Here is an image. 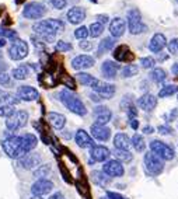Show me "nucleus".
I'll use <instances>...</instances> for the list:
<instances>
[{
    "mask_svg": "<svg viewBox=\"0 0 178 199\" xmlns=\"http://www.w3.org/2000/svg\"><path fill=\"white\" fill-rule=\"evenodd\" d=\"M14 112H16L14 105H1L0 107V117H3V118H9Z\"/></svg>",
    "mask_w": 178,
    "mask_h": 199,
    "instance_id": "a19ab883",
    "label": "nucleus"
},
{
    "mask_svg": "<svg viewBox=\"0 0 178 199\" xmlns=\"http://www.w3.org/2000/svg\"><path fill=\"white\" fill-rule=\"evenodd\" d=\"M171 72H173L175 76H178V62L173 65V67H171Z\"/></svg>",
    "mask_w": 178,
    "mask_h": 199,
    "instance_id": "bf43d9fd",
    "label": "nucleus"
},
{
    "mask_svg": "<svg viewBox=\"0 0 178 199\" xmlns=\"http://www.w3.org/2000/svg\"><path fill=\"white\" fill-rule=\"evenodd\" d=\"M1 147L7 156L10 158H21L25 153L22 151L21 147V136H16V135H11L9 137H6L1 142Z\"/></svg>",
    "mask_w": 178,
    "mask_h": 199,
    "instance_id": "7ed1b4c3",
    "label": "nucleus"
},
{
    "mask_svg": "<svg viewBox=\"0 0 178 199\" xmlns=\"http://www.w3.org/2000/svg\"><path fill=\"white\" fill-rule=\"evenodd\" d=\"M54 189V182L48 181V179H38L37 182L33 184L31 187V192L34 194V196H42V195L49 194Z\"/></svg>",
    "mask_w": 178,
    "mask_h": 199,
    "instance_id": "9b49d317",
    "label": "nucleus"
},
{
    "mask_svg": "<svg viewBox=\"0 0 178 199\" xmlns=\"http://www.w3.org/2000/svg\"><path fill=\"white\" fill-rule=\"evenodd\" d=\"M91 179H93V182L100 185V187H105L111 181V178L108 177V175H105L103 171H93Z\"/></svg>",
    "mask_w": 178,
    "mask_h": 199,
    "instance_id": "c756f323",
    "label": "nucleus"
},
{
    "mask_svg": "<svg viewBox=\"0 0 178 199\" xmlns=\"http://www.w3.org/2000/svg\"><path fill=\"white\" fill-rule=\"evenodd\" d=\"M137 72H139V69L136 65H128L122 69V76L124 77H132V76L137 75Z\"/></svg>",
    "mask_w": 178,
    "mask_h": 199,
    "instance_id": "ea45409f",
    "label": "nucleus"
},
{
    "mask_svg": "<svg viewBox=\"0 0 178 199\" xmlns=\"http://www.w3.org/2000/svg\"><path fill=\"white\" fill-rule=\"evenodd\" d=\"M72 43L69 42H65V41H58L56 43V51H59V52H69L72 51Z\"/></svg>",
    "mask_w": 178,
    "mask_h": 199,
    "instance_id": "37998d69",
    "label": "nucleus"
},
{
    "mask_svg": "<svg viewBox=\"0 0 178 199\" xmlns=\"http://www.w3.org/2000/svg\"><path fill=\"white\" fill-rule=\"evenodd\" d=\"M143 132L145 133H153V128L151 126H146L145 129H143Z\"/></svg>",
    "mask_w": 178,
    "mask_h": 199,
    "instance_id": "052dcab7",
    "label": "nucleus"
},
{
    "mask_svg": "<svg viewBox=\"0 0 178 199\" xmlns=\"http://www.w3.org/2000/svg\"><path fill=\"white\" fill-rule=\"evenodd\" d=\"M168 51H170V54H177L178 52V38H174L170 41L168 43Z\"/></svg>",
    "mask_w": 178,
    "mask_h": 199,
    "instance_id": "de8ad7c7",
    "label": "nucleus"
},
{
    "mask_svg": "<svg viewBox=\"0 0 178 199\" xmlns=\"http://www.w3.org/2000/svg\"><path fill=\"white\" fill-rule=\"evenodd\" d=\"M49 171H51V167L49 166H41L34 171V177L39 178V179H45V177L49 174Z\"/></svg>",
    "mask_w": 178,
    "mask_h": 199,
    "instance_id": "58836bf2",
    "label": "nucleus"
},
{
    "mask_svg": "<svg viewBox=\"0 0 178 199\" xmlns=\"http://www.w3.org/2000/svg\"><path fill=\"white\" fill-rule=\"evenodd\" d=\"M48 121L55 129H62L66 124V118L62 115V114H58V112H49L48 114Z\"/></svg>",
    "mask_w": 178,
    "mask_h": 199,
    "instance_id": "bb28decb",
    "label": "nucleus"
},
{
    "mask_svg": "<svg viewBox=\"0 0 178 199\" xmlns=\"http://www.w3.org/2000/svg\"><path fill=\"white\" fill-rule=\"evenodd\" d=\"M118 69H119L118 63H114L111 60H105L103 66H101V72H103V76L105 79H115Z\"/></svg>",
    "mask_w": 178,
    "mask_h": 199,
    "instance_id": "b1692460",
    "label": "nucleus"
},
{
    "mask_svg": "<svg viewBox=\"0 0 178 199\" xmlns=\"http://www.w3.org/2000/svg\"><path fill=\"white\" fill-rule=\"evenodd\" d=\"M103 33H104V25L100 24V22H93L91 25H90V28H88V34H90L93 38L100 37Z\"/></svg>",
    "mask_w": 178,
    "mask_h": 199,
    "instance_id": "e433bc0d",
    "label": "nucleus"
},
{
    "mask_svg": "<svg viewBox=\"0 0 178 199\" xmlns=\"http://www.w3.org/2000/svg\"><path fill=\"white\" fill-rule=\"evenodd\" d=\"M177 1H178V0H177Z\"/></svg>",
    "mask_w": 178,
    "mask_h": 199,
    "instance_id": "774afa93",
    "label": "nucleus"
},
{
    "mask_svg": "<svg viewBox=\"0 0 178 199\" xmlns=\"http://www.w3.org/2000/svg\"><path fill=\"white\" fill-rule=\"evenodd\" d=\"M107 198L108 199H126L125 196H122L121 194H116V192H107Z\"/></svg>",
    "mask_w": 178,
    "mask_h": 199,
    "instance_id": "603ef678",
    "label": "nucleus"
},
{
    "mask_svg": "<svg viewBox=\"0 0 178 199\" xmlns=\"http://www.w3.org/2000/svg\"><path fill=\"white\" fill-rule=\"evenodd\" d=\"M114 154H115V157H116V160H118L119 163H129V161H132V154H130L128 150H119V149H116Z\"/></svg>",
    "mask_w": 178,
    "mask_h": 199,
    "instance_id": "c9c22d12",
    "label": "nucleus"
},
{
    "mask_svg": "<svg viewBox=\"0 0 178 199\" xmlns=\"http://www.w3.org/2000/svg\"><path fill=\"white\" fill-rule=\"evenodd\" d=\"M33 30L39 35L41 39H45V42H52L55 39V34L65 30V24L60 20H43L35 22Z\"/></svg>",
    "mask_w": 178,
    "mask_h": 199,
    "instance_id": "f257e3e1",
    "label": "nucleus"
},
{
    "mask_svg": "<svg viewBox=\"0 0 178 199\" xmlns=\"http://www.w3.org/2000/svg\"><path fill=\"white\" fill-rule=\"evenodd\" d=\"M17 96H18L20 100H24V101H35L39 97V93L34 87L21 86L17 88Z\"/></svg>",
    "mask_w": 178,
    "mask_h": 199,
    "instance_id": "f3484780",
    "label": "nucleus"
},
{
    "mask_svg": "<svg viewBox=\"0 0 178 199\" xmlns=\"http://www.w3.org/2000/svg\"><path fill=\"white\" fill-rule=\"evenodd\" d=\"M125 30H126V22H125L124 18H119V17L118 18H114L111 21V24H109V33L115 38L122 37Z\"/></svg>",
    "mask_w": 178,
    "mask_h": 199,
    "instance_id": "aec40b11",
    "label": "nucleus"
},
{
    "mask_svg": "<svg viewBox=\"0 0 178 199\" xmlns=\"http://www.w3.org/2000/svg\"><path fill=\"white\" fill-rule=\"evenodd\" d=\"M93 90L97 93L100 97L103 98H112V96L115 94V86L114 84H109V83H101V81L98 80V83L96 84V86L93 87Z\"/></svg>",
    "mask_w": 178,
    "mask_h": 199,
    "instance_id": "4468645a",
    "label": "nucleus"
},
{
    "mask_svg": "<svg viewBox=\"0 0 178 199\" xmlns=\"http://www.w3.org/2000/svg\"><path fill=\"white\" fill-rule=\"evenodd\" d=\"M91 1H97V0H91Z\"/></svg>",
    "mask_w": 178,
    "mask_h": 199,
    "instance_id": "69168bd1",
    "label": "nucleus"
},
{
    "mask_svg": "<svg viewBox=\"0 0 178 199\" xmlns=\"http://www.w3.org/2000/svg\"><path fill=\"white\" fill-rule=\"evenodd\" d=\"M91 46H93V45L90 42H86V41H81V42H80V48L81 49H91Z\"/></svg>",
    "mask_w": 178,
    "mask_h": 199,
    "instance_id": "5fc2aeb1",
    "label": "nucleus"
},
{
    "mask_svg": "<svg viewBox=\"0 0 178 199\" xmlns=\"http://www.w3.org/2000/svg\"><path fill=\"white\" fill-rule=\"evenodd\" d=\"M175 93H178V86H175V84H170V86H164L158 91V97L160 98H164V97H170V96H173V94H175Z\"/></svg>",
    "mask_w": 178,
    "mask_h": 199,
    "instance_id": "f704fd0d",
    "label": "nucleus"
},
{
    "mask_svg": "<svg viewBox=\"0 0 178 199\" xmlns=\"http://www.w3.org/2000/svg\"><path fill=\"white\" fill-rule=\"evenodd\" d=\"M130 126H132L133 129H137V128H139V122H137V119H130Z\"/></svg>",
    "mask_w": 178,
    "mask_h": 199,
    "instance_id": "13d9d810",
    "label": "nucleus"
},
{
    "mask_svg": "<svg viewBox=\"0 0 178 199\" xmlns=\"http://www.w3.org/2000/svg\"><path fill=\"white\" fill-rule=\"evenodd\" d=\"M0 35H1V37L9 38V39H14V41L17 39V33H16V31H13V30H7V28H3V27H0Z\"/></svg>",
    "mask_w": 178,
    "mask_h": 199,
    "instance_id": "79ce46f5",
    "label": "nucleus"
},
{
    "mask_svg": "<svg viewBox=\"0 0 178 199\" xmlns=\"http://www.w3.org/2000/svg\"><path fill=\"white\" fill-rule=\"evenodd\" d=\"M114 45H115V39L111 37H108V38H104L103 41L100 42V45H98V55H103L105 54V52H108L109 49H112L114 48Z\"/></svg>",
    "mask_w": 178,
    "mask_h": 199,
    "instance_id": "473e14b6",
    "label": "nucleus"
},
{
    "mask_svg": "<svg viewBox=\"0 0 178 199\" xmlns=\"http://www.w3.org/2000/svg\"><path fill=\"white\" fill-rule=\"evenodd\" d=\"M150 76H151V80L156 81V83H163V81L166 80V77H167L166 72L163 69H160V67H157V69L153 70Z\"/></svg>",
    "mask_w": 178,
    "mask_h": 199,
    "instance_id": "4c0bfd02",
    "label": "nucleus"
},
{
    "mask_svg": "<svg viewBox=\"0 0 178 199\" xmlns=\"http://www.w3.org/2000/svg\"><path fill=\"white\" fill-rule=\"evenodd\" d=\"M0 84L1 86H13V81H11V77L9 73H4V72H1L0 73Z\"/></svg>",
    "mask_w": 178,
    "mask_h": 199,
    "instance_id": "c03bdc74",
    "label": "nucleus"
},
{
    "mask_svg": "<svg viewBox=\"0 0 178 199\" xmlns=\"http://www.w3.org/2000/svg\"><path fill=\"white\" fill-rule=\"evenodd\" d=\"M114 58H115L116 60H119V62H124V60H126V58L132 59V58H133V55L129 54V48H128L126 45H121V46H118V48L115 49V52H114Z\"/></svg>",
    "mask_w": 178,
    "mask_h": 199,
    "instance_id": "c85d7f7f",
    "label": "nucleus"
},
{
    "mask_svg": "<svg viewBox=\"0 0 178 199\" xmlns=\"http://www.w3.org/2000/svg\"><path fill=\"white\" fill-rule=\"evenodd\" d=\"M77 79H79V81L81 83V86H87V87H91V88L98 83V79L93 77V76L88 75V73H79V75H77Z\"/></svg>",
    "mask_w": 178,
    "mask_h": 199,
    "instance_id": "7c9ffc66",
    "label": "nucleus"
},
{
    "mask_svg": "<svg viewBox=\"0 0 178 199\" xmlns=\"http://www.w3.org/2000/svg\"><path fill=\"white\" fill-rule=\"evenodd\" d=\"M3 69H6V65H4V62L0 59V70H3Z\"/></svg>",
    "mask_w": 178,
    "mask_h": 199,
    "instance_id": "680f3d73",
    "label": "nucleus"
},
{
    "mask_svg": "<svg viewBox=\"0 0 178 199\" xmlns=\"http://www.w3.org/2000/svg\"><path fill=\"white\" fill-rule=\"evenodd\" d=\"M59 98H60V101L63 102V105H65L69 111L76 114V115H81V117H83V115L87 114V108H86V105L83 104V101H81L77 96L72 94L69 90H62V91L59 93Z\"/></svg>",
    "mask_w": 178,
    "mask_h": 199,
    "instance_id": "f03ea898",
    "label": "nucleus"
},
{
    "mask_svg": "<svg viewBox=\"0 0 178 199\" xmlns=\"http://www.w3.org/2000/svg\"><path fill=\"white\" fill-rule=\"evenodd\" d=\"M91 135L94 139L97 140H101V142H105V140L109 139V136H111V129L107 128L105 125H98V124H94L91 125Z\"/></svg>",
    "mask_w": 178,
    "mask_h": 199,
    "instance_id": "a211bd4d",
    "label": "nucleus"
},
{
    "mask_svg": "<svg viewBox=\"0 0 178 199\" xmlns=\"http://www.w3.org/2000/svg\"><path fill=\"white\" fill-rule=\"evenodd\" d=\"M28 55V43L22 39H16L9 49V56L13 60H21Z\"/></svg>",
    "mask_w": 178,
    "mask_h": 199,
    "instance_id": "6e6552de",
    "label": "nucleus"
},
{
    "mask_svg": "<svg viewBox=\"0 0 178 199\" xmlns=\"http://www.w3.org/2000/svg\"><path fill=\"white\" fill-rule=\"evenodd\" d=\"M97 18H98V22L100 24H107L108 22V16H104V14H100V16H97Z\"/></svg>",
    "mask_w": 178,
    "mask_h": 199,
    "instance_id": "864d4df0",
    "label": "nucleus"
},
{
    "mask_svg": "<svg viewBox=\"0 0 178 199\" xmlns=\"http://www.w3.org/2000/svg\"><path fill=\"white\" fill-rule=\"evenodd\" d=\"M38 145V139L37 136L33 133H25L24 136H21V147H22V151L27 154L30 153L31 150H34Z\"/></svg>",
    "mask_w": 178,
    "mask_h": 199,
    "instance_id": "4be33fe9",
    "label": "nucleus"
},
{
    "mask_svg": "<svg viewBox=\"0 0 178 199\" xmlns=\"http://www.w3.org/2000/svg\"><path fill=\"white\" fill-rule=\"evenodd\" d=\"M45 13H46L45 6L41 4V3H38V1H31V3H28V4L24 7L22 16L25 17V18H30V20H35V18L43 17Z\"/></svg>",
    "mask_w": 178,
    "mask_h": 199,
    "instance_id": "1a4fd4ad",
    "label": "nucleus"
},
{
    "mask_svg": "<svg viewBox=\"0 0 178 199\" xmlns=\"http://www.w3.org/2000/svg\"><path fill=\"white\" fill-rule=\"evenodd\" d=\"M150 149L151 151L158 156L161 160H173L174 158V150L173 147H170L168 145L163 143L160 140H153L150 143Z\"/></svg>",
    "mask_w": 178,
    "mask_h": 199,
    "instance_id": "0eeeda50",
    "label": "nucleus"
},
{
    "mask_svg": "<svg viewBox=\"0 0 178 199\" xmlns=\"http://www.w3.org/2000/svg\"><path fill=\"white\" fill-rule=\"evenodd\" d=\"M114 146L119 150H128L130 147V139L126 133H116L114 137Z\"/></svg>",
    "mask_w": 178,
    "mask_h": 199,
    "instance_id": "a878e982",
    "label": "nucleus"
},
{
    "mask_svg": "<svg viewBox=\"0 0 178 199\" xmlns=\"http://www.w3.org/2000/svg\"><path fill=\"white\" fill-rule=\"evenodd\" d=\"M101 199H108V198H101Z\"/></svg>",
    "mask_w": 178,
    "mask_h": 199,
    "instance_id": "338daca9",
    "label": "nucleus"
},
{
    "mask_svg": "<svg viewBox=\"0 0 178 199\" xmlns=\"http://www.w3.org/2000/svg\"><path fill=\"white\" fill-rule=\"evenodd\" d=\"M6 45V41L4 39H0V48H1V46H4Z\"/></svg>",
    "mask_w": 178,
    "mask_h": 199,
    "instance_id": "e2e57ef3",
    "label": "nucleus"
},
{
    "mask_svg": "<svg viewBox=\"0 0 178 199\" xmlns=\"http://www.w3.org/2000/svg\"><path fill=\"white\" fill-rule=\"evenodd\" d=\"M86 18V10L83 7H73L67 11V20L72 24H80Z\"/></svg>",
    "mask_w": 178,
    "mask_h": 199,
    "instance_id": "5701e85b",
    "label": "nucleus"
},
{
    "mask_svg": "<svg viewBox=\"0 0 178 199\" xmlns=\"http://www.w3.org/2000/svg\"><path fill=\"white\" fill-rule=\"evenodd\" d=\"M18 101H20V98L16 97L14 94L0 90V104H3V105H16V104H18Z\"/></svg>",
    "mask_w": 178,
    "mask_h": 199,
    "instance_id": "cd10ccee",
    "label": "nucleus"
},
{
    "mask_svg": "<svg viewBox=\"0 0 178 199\" xmlns=\"http://www.w3.org/2000/svg\"><path fill=\"white\" fill-rule=\"evenodd\" d=\"M140 65H142V67L149 69V67H153V66L156 65V62H154V59H153V58L147 56V58H142V59H140Z\"/></svg>",
    "mask_w": 178,
    "mask_h": 199,
    "instance_id": "a18cd8bd",
    "label": "nucleus"
},
{
    "mask_svg": "<svg viewBox=\"0 0 178 199\" xmlns=\"http://www.w3.org/2000/svg\"><path fill=\"white\" fill-rule=\"evenodd\" d=\"M103 172L108 177H122L124 175V166L118 160H108L103 166Z\"/></svg>",
    "mask_w": 178,
    "mask_h": 199,
    "instance_id": "9d476101",
    "label": "nucleus"
},
{
    "mask_svg": "<svg viewBox=\"0 0 178 199\" xmlns=\"http://www.w3.org/2000/svg\"><path fill=\"white\" fill-rule=\"evenodd\" d=\"M126 109H128V117H129V119H136V117H137V109H136L133 105L128 107Z\"/></svg>",
    "mask_w": 178,
    "mask_h": 199,
    "instance_id": "8fccbe9b",
    "label": "nucleus"
},
{
    "mask_svg": "<svg viewBox=\"0 0 178 199\" xmlns=\"http://www.w3.org/2000/svg\"><path fill=\"white\" fill-rule=\"evenodd\" d=\"M49 199H65V196L60 194V192H56V194L51 195V198H49Z\"/></svg>",
    "mask_w": 178,
    "mask_h": 199,
    "instance_id": "4d7b16f0",
    "label": "nucleus"
},
{
    "mask_svg": "<svg viewBox=\"0 0 178 199\" xmlns=\"http://www.w3.org/2000/svg\"><path fill=\"white\" fill-rule=\"evenodd\" d=\"M31 199H43V198H41V196H33Z\"/></svg>",
    "mask_w": 178,
    "mask_h": 199,
    "instance_id": "0e129e2a",
    "label": "nucleus"
},
{
    "mask_svg": "<svg viewBox=\"0 0 178 199\" xmlns=\"http://www.w3.org/2000/svg\"><path fill=\"white\" fill-rule=\"evenodd\" d=\"M137 105L143 109V111H153L157 105V98L153 94H145L137 100Z\"/></svg>",
    "mask_w": 178,
    "mask_h": 199,
    "instance_id": "412c9836",
    "label": "nucleus"
},
{
    "mask_svg": "<svg viewBox=\"0 0 178 199\" xmlns=\"http://www.w3.org/2000/svg\"><path fill=\"white\" fill-rule=\"evenodd\" d=\"M28 122V112L25 111H17L11 117L6 119V126L9 130H17L20 128H24Z\"/></svg>",
    "mask_w": 178,
    "mask_h": 199,
    "instance_id": "423d86ee",
    "label": "nucleus"
},
{
    "mask_svg": "<svg viewBox=\"0 0 178 199\" xmlns=\"http://www.w3.org/2000/svg\"><path fill=\"white\" fill-rule=\"evenodd\" d=\"M130 145L133 146L135 150L139 151V153H140V151H145V149H146V142L140 135H135V136L132 137V140H130Z\"/></svg>",
    "mask_w": 178,
    "mask_h": 199,
    "instance_id": "72a5a7b5",
    "label": "nucleus"
},
{
    "mask_svg": "<svg viewBox=\"0 0 178 199\" xmlns=\"http://www.w3.org/2000/svg\"><path fill=\"white\" fill-rule=\"evenodd\" d=\"M20 164H21L22 168L25 170H33V168H37L39 164H41V156L38 153H27L20 158Z\"/></svg>",
    "mask_w": 178,
    "mask_h": 199,
    "instance_id": "f8f14e48",
    "label": "nucleus"
},
{
    "mask_svg": "<svg viewBox=\"0 0 178 199\" xmlns=\"http://www.w3.org/2000/svg\"><path fill=\"white\" fill-rule=\"evenodd\" d=\"M166 43H167V41H166V37L163 34H160V33L154 34L153 38H151L150 43H149V49H150L151 52H160L166 46Z\"/></svg>",
    "mask_w": 178,
    "mask_h": 199,
    "instance_id": "393cba45",
    "label": "nucleus"
},
{
    "mask_svg": "<svg viewBox=\"0 0 178 199\" xmlns=\"http://www.w3.org/2000/svg\"><path fill=\"white\" fill-rule=\"evenodd\" d=\"M94 117H96V124L98 125H105L108 124L111 118H112V112L111 109H108V107H103V105H98L94 108Z\"/></svg>",
    "mask_w": 178,
    "mask_h": 199,
    "instance_id": "ddd939ff",
    "label": "nucleus"
},
{
    "mask_svg": "<svg viewBox=\"0 0 178 199\" xmlns=\"http://www.w3.org/2000/svg\"><path fill=\"white\" fill-rule=\"evenodd\" d=\"M158 132L161 135H171L173 133V129L167 126V125H161V126H158Z\"/></svg>",
    "mask_w": 178,
    "mask_h": 199,
    "instance_id": "3c124183",
    "label": "nucleus"
},
{
    "mask_svg": "<svg viewBox=\"0 0 178 199\" xmlns=\"http://www.w3.org/2000/svg\"><path fill=\"white\" fill-rule=\"evenodd\" d=\"M90 156H91L93 161H107L109 156H111V151L108 147L105 146H93L91 150H90Z\"/></svg>",
    "mask_w": 178,
    "mask_h": 199,
    "instance_id": "dca6fc26",
    "label": "nucleus"
},
{
    "mask_svg": "<svg viewBox=\"0 0 178 199\" xmlns=\"http://www.w3.org/2000/svg\"><path fill=\"white\" fill-rule=\"evenodd\" d=\"M128 28H129V33L133 35L145 33L146 25L142 22V16L137 9H132L128 11Z\"/></svg>",
    "mask_w": 178,
    "mask_h": 199,
    "instance_id": "20e7f679",
    "label": "nucleus"
},
{
    "mask_svg": "<svg viewBox=\"0 0 178 199\" xmlns=\"http://www.w3.org/2000/svg\"><path fill=\"white\" fill-rule=\"evenodd\" d=\"M11 75H13V77H14L16 80H25L28 76H30V69H28V66L21 65L13 70Z\"/></svg>",
    "mask_w": 178,
    "mask_h": 199,
    "instance_id": "2f4dec72",
    "label": "nucleus"
},
{
    "mask_svg": "<svg viewBox=\"0 0 178 199\" xmlns=\"http://www.w3.org/2000/svg\"><path fill=\"white\" fill-rule=\"evenodd\" d=\"M51 4L54 6L56 10H62V9L66 7L67 1H66V0H51Z\"/></svg>",
    "mask_w": 178,
    "mask_h": 199,
    "instance_id": "09e8293b",
    "label": "nucleus"
},
{
    "mask_svg": "<svg viewBox=\"0 0 178 199\" xmlns=\"http://www.w3.org/2000/svg\"><path fill=\"white\" fill-rule=\"evenodd\" d=\"M75 37L79 38V39H84V38L88 37V30H87V27H80L77 28L75 31Z\"/></svg>",
    "mask_w": 178,
    "mask_h": 199,
    "instance_id": "49530a36",
    "label": "nucleus"
},
{
    "mask_svg": "<svg viewBox=\"0 0 178 199\" xmlns=\"http://www.w3.org/2000/svg\"><path fill=\"white\" fill-rule=\"evenodd\" d=\"M93 66H94V58L88 56V55H79L72 60V67L76 70L88 69V67H93Z\"/></svg>",
    "mask_w": 178,
    "mask_h": 199,
    "instance_id": "2eb2a0df",
    "label": "nucleus"
},
{
    "mask_svg": "<svg viewBox=\"0 0 178 199\" xmlns=\"http://www.w3.org/2000/svg\"><path fill=\"white\" fill-rule=\"evenodd\" d=\"M90 98H91L93 101H96V102H100V101H101V100H103V98L100 97V96H98L97 93H93L91 96H90Z\"/></svg>",
    "mask_w": 178,
    "mask_h": 199,
    "instance_id": "6e6d98bb",
    "label": "nucleus"
},
{
    "mask_svg": "<svg viewBox=\"0 0 178 199\" xmlns=\"http://www.w3.org/2000/svg\"><path fill=\"white\" fill-rule=\"evenodd\" d=\"M145 167L150 175H158L164 170V163L158 156H156L153 151L146 153L145 156Z\"/></svg>",
    "mask_w": 178,
    "mask_h": 199,
    "instance_id": "39448f33",
    "label": "nucleus"
},
{
    "mask_svg": "<svg viewBox=\"0 0 178 199\" xmlns=\"http://www.w3.org/2000/svg\"><path fill=\"white\" fill-rule=\"evenodd\" d=\"M75 140H76V143H77V146L81 147V149H87V147L91 149L93 146H94V140H93V137L87 133L86 130H83V129H79L77 132H76Z\"/></svg>",
    "mask_w": 178,
    "mask_h": 199,
    "instance_id": "6ab92c4d",
    "label": "nucleus"
}]
</instances>
